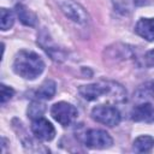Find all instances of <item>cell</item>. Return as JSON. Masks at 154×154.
<instances>
[{
  "instance_id": "8992f818",
  "label": "cell",
  "mask_w": 154,
  "mask_h": 154,
  "mask_svg": "<svg viewBox=\"0 0 154 154\" xmlns=\"http://www.w3.org/2000/svg\"><path fill=\"white\" fill-rule=\"evenodd\" d=\"M59 7L66 17L76 23H85L88 20L87 12L75 0H57Z\"/></svg>"
},
{
  "instance_id": "8fae6325",
  "label": "cell",
  "mask_w": 154,
  "mask_h": 154,
  "mask_svg": "<svg viewBox=\"0 0 154 154\" xmlns=\"http://www.w3.org/2000/svg\"><path fill=\"white\" fill-rule=\"evenodd\" d=\"M14 11L19 18V20L24 24V25H28V26H34L36 24V16L29 11L25 6L23 5H16L14 7Z\"/></svg>"
},
{
  "instance_id": "277c9868",
  "label": "cell",
  "mask_w": 154,
  "mask_h": 154,
  "mask_svg": "<svg viewBox=\"0 0 154 154\" xmlns=\"http://www.w3.org/2000/svg\"><path fill=\"white\" fill-rule=\"evenodd\" d=\"M84 143L93 149H105L113 144V140L108 132L100 129H91L84 136Z\"/></svg>"
},
{
  "instance_id": "ba28073f",
  "label": "cell",
  "mask_w": 154,
  "mask_h": 154,
  "mask_svg": "<svg viewBox=\"0 0 154 154\" xmlns=\"http://www.w3.org/2000/svg\"><path fill=\"white\" fill-rule=\"evenodd\" d=\"M131 119L135 122L154 123V107L153 105L146 102L136 106L131 112Z\"/></svg>"
},
{
  "instance_id": "30bf717a",
  "label": "cell",
  "mask_w": 154,
  "mask_h": 154,
  "mask_svg": "<svg viewBox=\"0 0 154 154\" xmlns=\"http://www.w3.org/2000/svg\"><path fill=\"white\" fill-rule=\"evenodd\" d=\"M55 91H57L55 82L52 81V79H48V81H46L41 84V87L37 89L35 95H36L37 99H41V100H49L54 96Z\"/></svg>"
},
{
  "instance_id": "5bb4252c",
  "label": "cell",
  "mask_w": 154,
  "mask_h": 154,
  "mask_svg": "<svg viewBox=\"0 0 154 154\" xmlns=\"http://www.w3.org/2000/svg\"><path fill=\"white\" fill-rule=\"evenodd\" d=\"M45 112V105L40 103V102H31V105L28 108V114L30 118L36 119L40 118Z\"/></svg>"
},
{
  "instance_id": "9a60e30c",
  "label": "cell",
  "mask_w": 154,
  "mask_h": 154,
  "mask_svg": "<svg viewBox=\"0 0 154 154\" xmlns=\"http://www.w3.org/2000/svg\"><path fill=\"white\" fill-rule=\"evenodd\" d=\"M14 94V90L5 84H1V94H0V99H1V103H5L7 100H10Z\"/></svg>"
},
{
  "instance_id": "4fadbf2b",
  "label": "cell",
  "mask_w": 154,
  "mask_h": 154,
  "mask_svg": "<svg viewBox=\"0 0 154 154\" xmlns=\"http://www.w3.org/2000/svg\"><path fill=\"white\" fill-rule=\"evenodd\" d=\"M14 22V17L13 13L6 8H1L0 11V25H1V30H8Z\"/></svg>"
},
{
  "instance_id": "5b68a950",
  "label": "cell",
  "mask_w": 154,
  "mask_h": 154,
  "mask_svg": "<svg viewBox=\"0 0 154 154\" xmlns=\"http://www.w3.org/2000/svg\"><path fill=\"white\" fill-rule=\"evenodd\" d=\"M117 84L114 83H108V82H100V83H93V84H87V85H81L78 91L81 96L88 101H94L101 97L102 95L109 94L112 89Z\"/></svg>"
},
{
  "instance_id": "7c38bea8",
  "label": "cell",
  "mask_w": 154,
  "mask_h": 154,
  "mask_svg": "<svg viewBox=\"0 0 154 154\" xmlns=\"http://www.w3.org/2000/svg\"><path fill=\"white\" fill-rule=\"evenodd\" d=\"M154 148V138L152 136H140L134 141V150L137 153H148Z\"/></svg>"
},
{
  "instance_id": "6da1fadb",
  "label": "cell",
  "mask_w": 154,
  "mask_h": 154,
  "mask_svg": "<svg viewBox=\"0 0 154 154\" xmlns=\"http://www.w3.org/2000/svg\"><path fill=\"white\" fill-rule=\"evenodd\" d=\"M45 70V63L38 54L30 51H20L17 53L13 61V71L25 78L35 79Z\"/></svg>"
},
{
  "instance_id": "7a4b0ae2",
  "label": "cell",
  "mask_w": 154,
  "mask_h": 154,
  "mask_svg": "<svg viewBox=\"0 0 154 154\" xmlns=\"http://www.w3.org/2000/svg\"><path fill=\"white\" fill-rule=\"evenodd\" d=\"M91 117L107 126H116L120 123V112L113 107V106H108V105H100L93 108L91 111Z\"/></svg>"
},
{
  "instance_id": "9c48e42d",
  "label": "cell",
  "mask_w": 154,
  "mask_h": 154,
  "mask_svg": "<svg viewBox=\"0 0 154 154\" xmlns=\"http://www.w3.org/2000/svg\"><path fill=\"white\" fill-rule=\"evenodd\" d=\"M135 31L147 41H154V18H141L135 26Z\"/></svg>"
},
{
  "instance_id": "2e32d148",
  "label": "cell",
  "mask_w": 154,
  "mask_h": 154,
  "mask_svg": "<svg viewBox=\"0 0 154 154\" xmlns=\"http://www.w3.org/2000/svg\"><path fill=\"white\" fill-rule=\"evenodd\" d=\"M147 60H148L149 65H154V51H152L147 54Z\"/></svg>"
},
{
  "instance_id": "3957f363",
  "label": "cell",
  "mask_w": 154,
  "mask_h": 154,
  "mask_svg": "<svg viewBox=\"0 0 154 154\" xmlns=\"http://www.w3.org/2000/svg\"><path fill=\"white\" fill-rule=\"evenodd\" d=\"M51 114L60 125L67 126L77 118L78 112L73 105H71L69 102L60 101V102H57L52 106Z\"/></svg>"
},
{
  "instance_id": "52a82bcc",
  "label": "cell",
  "mask_w": 154,
  "mask_h": 154,
  "mask_svg": "<svg viewBox=\"0 0 154 154\" xmlns=\"http://www.w3.org/2000/svg\"><path fill=\"white\" fill-rule=\"evenodd\" d=\"M31 131L41 141H51L55 136V129L52 125V123H49L47 119L42 117L32 120Z\"/></svg>"
}]
</instances>
